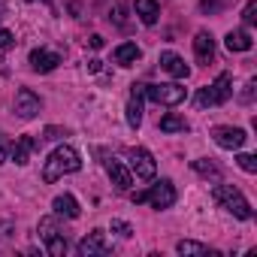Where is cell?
<instances>
[{
  "instance_id": "25",
  "label": "cell",
  "mask_w": 257,
  "mask_h": 257,
  "mask_svg": "<svg viewBox=\"0 0 257 257\" xmlns=\"http://www.w3.org/2000/svg\"><path fill=\"white\" fill-rule=\"evenodd\" d=\"M194 170L203 173V176H218V167H215L212 161H209V164H206V161H194Z\"/></svg>"
},
{
  "instance_id": "20",
  "label": "cell",
  "mask_w": 257,
  "mask_h": 257,
  "mask_svg": "<svg viewBox=\"0 0 257 257\" xmlns=\"http://www.w3.org/2000/svg\"><path fill=\"white\" fill-rule=\"evenodd\" d=\"M137 61H140V46H137V43H124V46L115 49V64L131 67V64H137Z\"/></svg>"
},
{
  "instance_id": "4",
  "label": "cell",
  "mask_w": 257,
  "mask_h": 257,
  "mask_svg": "<svg viewBox=\"0 0 257 257\" xmlns=\"http://www.w3.org/2000/svg\"><path fill=\"white\" fill-rule=\"evenodd\" d=\"M131 200H134L137 206H140V203H152L155 209H170V206L176 203V188H173L170 179H161V182L152 185L149 191H137Z\"/></svg>"
},
{
  "instance_id": "3",
  "label": "cell",
  "mask_w": 257,
  "mask_h": 257,
  "mask_svg": "<svg viewBox=\"0 0 257 257\" xmlns=\"http://www.w3.org/2000/svg\"><path fill=\"white\" fill-rule=\"evenodd\" d=\"M233 97V76L230 73H221L212 85H206L200 94H197V106H221Z\"/></svg>"
},
{
  "instance_id": "6",
  "label": "cell",
  "mask_w": 257,
  "mask_h": 257,
  "mask_svg": "<svg viewBox=\"0 0 257 257\" xmlns=\"http://www.w3.org/2000/svg\"><path fill=\"white\" fill-rule=\"evenodd\" d=\"M40 239L46 242V251L52 257H61L67 251V239H64V230H61L58 218H43L40 221Z\"/></svg>"
},
{
  "instance_id": "7",
  "label": "cell",
  "mask_w": 257,
  "mask_h": 257,
  "mask_svg": "<svg viewBox=\"0 0 257 257\" xmlns=\"http://www.w3.org/2000/svg\"><path fill=\"white\" fill-rule=\"evenodd\" d=\"M131 170H134V176L137 179H143V182H149V179H155V173H158V164H155V158H152V152H146V149H131Z\"/></svg>"
},
{
  "instance_id": "8",
  "label": "cell",
  "mask_w": 257,
  "mask_h": 257,
  "mask_svg": "<svg viewBox=\"0 0 257 257\" xmlns=\"http://www.w3.org/2000/svg\"><path fill=\"white\" fill-rule=\"evenodd\" d=\"M212 140L221 146V149H242L245 146V140H248V134L242 131V127H215L212 131Z\"/></svg>"
},
{
  "instance_id": "21",
  "label": "cell",
  "mask_w": 257,
  "mask_h": 257,
  "mask_svg": "<svg viewBox=\"0 0 257 257\" xmlns=\"http://www.w3.org/2000/svg\"><path fill=\"white\" fill-rule=\"evenodd\" d=\"M161 131H164V134H185V131H188V121H185L182 115H173V112H170V115L161 118Z\"/></svg>"
},
{
  "instance_id": "5",
  "label": "cell",
  "mask_w": 257,
  "mask_h": 257,
  "mask_svg": "<svg viewBox=\"0 0 257 257\" xmlns=\"http://www.w3.org/2000/svg\"><path fill=\"white\" fill-rule=\"evenodd\" d=\"M143 97H149L152 103H161V106H179L188 97V91L176 82H170V85H143Z\"/></svg>"
},
{
  "instance_id": "9",
  "label": "cell",
  "mask_w": 257,
  "mask_h": 257,
  "mask_svg": "<svg viewBox=\"0 0 257 257\" xmlns=\"http://www.w3.org/2000/svg\"><path fill=\"white\" fill-rule=\"evenodd\" d=\"M82 257H94V254H109V242H106V233L103 230H91L82 242H79V248H76Z\"/></svg>"
},
{
  "instance_id": "11",
  "label": "cell",
  "mask_w": 257,
  "mask_h": 257,
  "mask_svg": "<svg viewBox=\"0 0 257 257\" xmlns=\"http://www.w3.org/2000/svg\"><path fill=\"white\" fill-rule=\"evenodd\" d=\"M106 173H109V179H112V185H115L118 191H127V188L134 185V173L127 170L121 161H109V164H106Z\"/></svg>"
},
{
  "instance_id": "12",
  "label": "cell",
  "mask_w": 257,
  "mask_h": 257,
  "mask_svg": "<svg viewBox=\"0 0 257 257\" xmlns=\"http://www.w3.org/2000/svg\"><path fill=\"white\" fill-rule=\"evenodd\" d=\"M194 55H197L200 64H212V61H215V40H212V34L200 31V34L194 37Z\"/></svg>"
},
{
  "instance_id": "1",
  "label": "cell",
  "mask_w": 257,
  "mask_h": 257,
  "mask_svg": "<svg viewBox=\"0 0 257 257\" xmlns=\"http://www.w3.org/2000/svg\"><path fill=\"white\" fill-rule=\"evenodd\" d=\"M82 170V158H79V152L76 149H70V146H61V149H55L52 155H49V161H46V167H43V182H58L61 176H70V173H79Z\"/></svg>"
},
{
  "instance_id": "10",
  "label": "cell",
  "mask_w": 257,
  "mask_h": 257,
  "mask_svg": "<svg viewBox=\"0 0 257 257\" xmlns=\"http://www.w3.org/2000/svg\"><path fill=\"white\" fill-rule=\"evenodd\" d=\"M16 112H19V118L31 121V118L40 112V97H37L31 88H22V91L16 94Z\"/></svg>"
},
{
  "instance_id": "22",
  "label": "cell",
  "mask_w": 257,
  "mask_h": 257,
  "mask_svg": "<svg viewBox=\"0 0 257 257\" xmlns=\"http://www.w3.org/2000/svg\"><path fill=\"white\" fill-rule=\"evenodd\" d=\"M176 248H179V254H215V251H209L206 245H200V242H191V239H182Z\"/></svg>"
},
{
  "instance_id": "27",
  "label": "cell",
  "mask_w": 257,
  "mask_h": 257,
  "mask_svg": "<svg viewBox=\"0 0 257 257\" xmlns=\"http://www.w3.org/2000/svg\"><path fill=\"white\" fill-rule=\"evenodd\" d=\"M16 46V37L10 31H0V49H13Z\"/></svg>"
},
{
  "instance_id": "15",
  "label": "cell",
  "mask_w": 257,
  "mask_h": 257,
  "mask_svg": "<svg viewBox=\"0 0 257 257\" xmlns=\"http://www.w3.org/2000/svg\"><path fill=\"white\" fill-rule=\"evenodd\" d=\"M161 67H164L170 76H176V79H188V76H191V67H188L176 52H164V55H161Z\"/></svg>"
},
{
  "instance_id": "14",
  "label": "cell",
  "mask_w": 257,
  "mask_h": 257,
  "mask_svg": "<svg viewBox=\"0 0 257 257\" xmlns=\"http://www.w3.org/2000/svg\"><path fill=\"white\" fill-rule=\"evenodd\" d=\"M58 64H61V58H58L55 52H46V49H34V52H31V67H34L37 73H52Z\"/></svg>"
},
{
  "instance_id": "16",
  "label": "cell",
  "mask_w": 257,
  "mask_h": 257,
  "mask_svg": "<svg viewBox=\"0 0 257 257\" xmlns=\"http://www.w3.org/2000/svg\"><path fill=\"white\" fill-rule=\"evenodd\" d=\"M34 149H37V140H34V137H19L16 146H13V161H16L19 167H25V164L31 161Z\"/></svg>"
},
{
  "instance_id": "23",
  "label": "cell",
  "mask_w": 257,
  "mask_h": 257,
  "mask_svg": "<svg viewBox=\"0 0 257 257\" xmlns=\"http://www.w3.org/2000/svg\"><path fill=\"white\" fill-rule=\"evenodd\" d=\"M236 161H239V167H242L245 173H257V158H254V155H239Z\"/></svg>"
},
{
  "instance_id": "17",
  "label": "cell",
  "mask_w": 257,
  "mask_h": 257,
  "mask_svg": "<svg viewBox=\"0 0 257 257\" xmlns=\"http://www.w3.org/2000/svg\"><path fill=\"white\" fill-rule=\"evenodd\" d=\"M52 209H55V215H64V218H79V203H76V197H73V194H61V197H55Z\"/></svg>"
},
{
  "instance_id": "24",
  "label": "cell",
  "mask_w": 257,
  "mask_h": 257,
  "mask_svg": "<svg viewBox=\"0 0 257 257\" xmlns=\"http://www.w3.org/2000/svg\"><path fill=\"white\" fill-rule=\"evenodd\" d=\"M242 22H245V25H254V22H257V0H251V4L242 10Z\"/></svg>"
},
{
  "instance_id": "13",
  "label": "cell",
  "mask_w": 257,
  "mask_h": 257,
  "mask_svg": "<svg viewBox=\"0 0 257 257\" xmlns=\"http://www.w3.org/2000/svg\"><path fill=\"white\" fill-rule=\"evenodd\" d=\"M127 124L140 127L143 124V85H134L131 100H127Z\"/></svg>"
},
{
  "instance_id": "2",
  "label": "cell",
  "mask_w": 257,
  "mask_h": 257,
  "mask_svg": "<svg viewBox=\"0 0 257 257\" xmlns=\"http://www.w3.org/2000/svg\"><path fill=\"white\" fill-rule=\"evenodd\" d=\"M212 200H215L221 209H227V212H233L236 218H242V221H248V218L254 215L251 206H248V200L242 197V191L233 188V185H218V188L212 191Z\"/></svg>"
},
{
  "instance_id": "18",
  "label": "cell",
  "mask_w": 257,
  "mask_h": 257,
  "mask_svg": "<svg viewBox=\"0 0 257 257\" xmlns=\"http://www.w3.org/2000/svg\"><path fill=\"white\" fill-rule=\"evenodd\" d=\"M224 43H227V49H230V52H248V49L254 46V40H251V34H248V31H230Z\"/></svg>"
},
{
  "instance_id": "28",
  "label": "cell",
  "mask_w": 257,
  "mask_h": 257,
  "mask_svg": "<svg viewBox=\"0 0 257 257\" xmlns=\"http://www.w3.org/2000/svg\"><path fill=\"white\" fill-rule=\"evenodd\" d=\"M7 155H10V146H7V140H4V137H0V164L7 161Z\"/></svg>"
},
{
  "instance_id": "26",
  "label": "cell",
  "mask_w": 257,
  "mask_h": 257,
  "mask_svg": "<svg viewBox=\"0 0 257 257\" xmlns=\"http://www.w3.org/2000/svg\"><path fill=\"white\" fill-rule=\"evenodd\" d=\"M112 230H115L118 236H124V239H127V236H131V233H134V227H131V224H127V221H112Z\"/></svg>"
},
{
  "instance_id": "29",
  "label": "cell",
  "mask_w": 257,
  "mask_h": 257,
  "mask_svg": "<svg viewBox=\"0 0 257 257\" xmlns=\"http://www.w3.org/2000/svg\"><path fill=\"white\" fill-rule=\"evenodd\" d=\"M88 43H91V49H100V46H103V37H100V34H94Z\"/></svg>"
},
{
  "instance_id": "19",
  "label": "cell",
  "mask_w": 257,
  "mask_h": 257,
  "mask_svg": "<svg viewBox=\"0 0 257 257\" xmlns=\"http://www.w3.org/2000/svg\"><path fill=\"white\" fill-rule=\"evenodd\" d=\"M137 16L143 25H158V16H161V7L155 0H137Z\"/></svg>"
}]
</instances>
